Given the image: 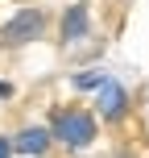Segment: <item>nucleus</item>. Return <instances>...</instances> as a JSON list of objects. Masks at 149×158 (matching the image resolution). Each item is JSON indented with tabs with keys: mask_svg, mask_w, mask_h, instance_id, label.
<instances>
[{
	"mask_svg": "<svg viewBox=\"0 0 149 158\" xmlns=\"http://www.w3.org/2000/svg\"><path fill=\"white\" fill-rule=\"evenodd\" d=\"M79 38H87V4H71L66 17H62V42L71 46Z\"/></svg>",
	"mask_w": 149,
	"mask_h": 158,
	"instance_id": "nucleus-4",
	"label": "nucleus"
},
{
	"mask_svg": "<svg viewBox=\"0 0 149 158\" xmlns=\"http://www.w3.org/2000/svg\"><path fill=\"white\" fill-rule=\"evenodd\" d=\"M41 29H46V13H41V8H21V13L0 29V38H4L8 46H25V42L41 38Z\"/></svg>",
	"mask_w": 149,
	"mask_h": 158,
	"instance_id": "nucleus-2",
	"label": "nucleus"
},
{
	"mask_svg": "<svg viewBox=\"0 0 149 158\" xmlns=\"http://www.w3.org/2000/svg\"><path fill=\"white\" fill-rule=\"evenodd\" d=\"M13 150H21V154H46L50 150V129H21L17 142H13Z\"/></svg>",
	"mask_w": 149,
	"mask_h": 158,
	"instance_id": "nucleus-5",
	"label": "nucleus"
},
{
	"mask_svg": "<svg viewBox=\"0 0 149 158\" xmlns=\"http://www.w3.org/2000/svg\"><path fill=\"white\" fill-rule=\"evenodd\" d=\"M124 104H128L124 87H120L116 79H104V83H100V96H95V108H100V117L120 121V117H124Z\"/></svg>",
	"mask_w": 149,
	"mask_h": 158,
	"instance_id": "nucleus-3",
	"label": "nucleus"
},
{
	"mask_svg": "<svg viewBox=\"0 0 149 158\" xmlns=\"http://www.w3.org/2000/svg\"><path fill=\"white\" fill-rule=\"evenodd\" d=\"M8 150H13V146H8L4 137H0V158H8Z\"/></svg>",
	"mask_w": 149,
	"mask_h": 158,
	"instance_id": "nucleus-7",
	"label": "nucleus"
},
{
	"mask_svg": "<svg viewBox=\"0 0 149 158\" xmlns=\"http://www.w3.org/2000/svg\"><path fill=\"white\" fill-rule=\"evenodd\" d=\"M50 137H58V142L71 146V150H87V146L95 142V121H91V112H83V108H66V112L54 117Z\"/></svg>",
	"mask_w": 149,
	"mask_h": 158,
	"instance_id": "nucleus-1",
	"label": "nucleus"
},
{
	"mask_svg": "<svg viewBox=\"0 0 149 158\" xmlns=\"http://www.w3.org/2000/svg\"><path fill=\"white\" fill-rule=\"evenodd\" d=\"M104 79H108V75H100V71H91V75H79V79H75V87H100Z\"/></svg>",
	"mask_w": 149,
	"mask_h": 158,
	"instance_id": "nucleus-6",
	"label": "nucleus"
}]
</instances>
